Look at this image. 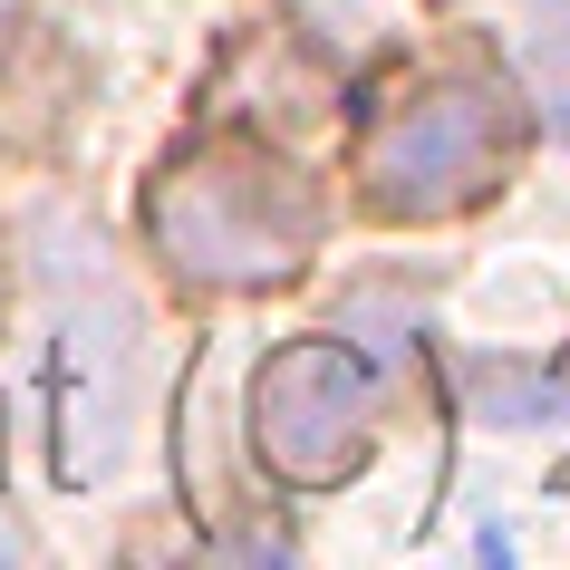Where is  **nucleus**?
I'll return each instance as SVG.
<instances>
[{
    "instance_id": "obj_3",
    "label": "nucleus",
    "mask_w": 570,
    "mask_h": 570,
    "mask_svg": "<svg viewBox=\"0 0 570 570\" xmlns=\"http://www.w3.org/2000/svg\"><path fill=\"white\" fill-rule=\"evenodd\" d=\"M367 425H377V367L348 338H291L252 377V445L301 493H330V483L358 474Z\"/></svg>"
},
{
    "instance_id": "obj_5",
    "label": "nucleus",
    "mask_w": 570,
    "mask_h": 570,
    "mask_svg": "<svg viewBox=\"0 0 570 570\" xmlns=\"http://www.w3.org/2000/svg\"><path fill=\"white\" fill-rule=\"evenodd\" d=\"M0 301H10V271H0Z\"/></svg>"
},
{
    "instance_id": "obj_4",
    "label": "nucleus",
    "mask_w": 570,
    "mask_h": 570,
    "mask_svg": "<svg viewBox=\"0 0 570 570\" xmlns=\"http://www.w3.org/2000/svg\"><path fill=\"white\" fill-rule=\"evenodd\" d=\"M474 396L493 425H570V358L551 377H522V367H474Z\"/></svg>"
},
{
    "instance_id": "obj_2",
    "label": "nucleus",
    "mask_w": 570,
    "mask_h": 570,
    "mask_svg": "<svg viewBox=\"0 0 570 570\" xmlns=\"http://www.w3.org/2000/svg\"><path fill=\"white\" fill-rule=\"evenodd\" d=\"M512 146H522L512 88H493V78H416L358 136V194L387 223H445V213L483 204L503 184Z\"/></svg>"
},
{
    "instance_id": "obj_1",
    "label": "nucleus",
    "mask_w": 570,
    "mask_h": 570,
    "mask_svg": "<svg viewBox=\"0 0 570 570\" xmlns=\"http://www.w3.org/2000/svg\"><path fill=\"white\" fill-rule=\"evenodd\" d=\"M146 233L204 291H271L309 262L320 204H309V184H291V165H271L252 146H194L155 175Z\"/></svg>"
}]
</instances>
